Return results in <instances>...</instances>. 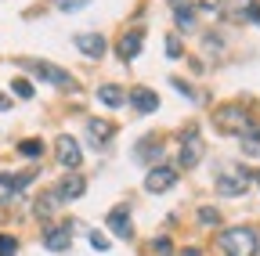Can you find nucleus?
I'll return each instance as SVG.
<instances>
[{
  "label": "nucleus",
  "mask_w": 260,
  "mask_h": 256,
  "mask_svg": "<svg viewBox=\"0 0 260 256\" xmlns=\"http://www.w3.org/2000/svg\"><path fill=\"white\" fill-rule=\"evenodd\" d=\"M256 231L253 228H228L220 235V249L228 256H256Z\"/></svg>",
  "instance_id": "f257e3e1"
},
{
  "label": "nucleus",
  "mask_w": 260,
  "mask_h": 256,
  "mask_svg": "<svg viewBox=\"0 0 260 256\" xmlns=\"http://www.w3.org/2000/svg\"><path fill=\"white\" fill-rule=\"evenodd\" d=\"M213 123L220 126L224 134H242L246 126H249V119H246L242 105H224V108H217V112H213Z\"/></svg>",
  "instance_id": "f03ea898"
},
{
  "label": "nucleus",
  "mask_w": 260,
  "mask_h": 256,
  "mask_svg": "<svg viewBox=\"0 0 260 256\" xmlns=\"http://www.w3.org/2000/svg\"><path fill=\"white\" fill-rule=\"evenodd\" d=\"M199 159H203V137H199V130L191 126V130H184V134H181V152H177V163H181L184 170H191L195 163H199Z\"/></svg>",
  "instance_id": "7ed1b4c3"
},
{
  "label": "nucleus",
  "mask_w": 260,
  "mask_h": 256,
  "mask_svg": "<svg viewBox=\"0 0 260 256\" xmlns=\"http://www.w3.org/2000/svg\"><path fill=\"white\" fill-rule=\"evenodd\" d=\"M177 184V170L174 166H152L148 177H145V188L152 191V195H162V191H170Z\"/></svg>",
  "instance_id": "20e7f679"
},
{
  "label": "nucleus",
  "mask_w": 260,
  "mask_h": 256,
  "mask_svg": "<svg viewBox=\"0 0 260 256\" xmlns=\"http://www.w3.org/2000/svg\"><path fill=\"white\" fill-rule=\"evenodd\" d=\"M54 152H58V163H61L65 170H76V166L83 163V155H80V144H76L69 134H61V137L54 141Z\"/></svg>",
  "instance_id": "39448f33"
},
{
  "label": "nucleus",
  "mask_w": 260,
  "mask_h": 256,
  "mask_svg": "<svg viewBox=\"0 0 260 256\" xmlns=\"http://www.w3.org/2000/svg\"><path fill=\"white\" fill-rule=\"evenodd\" d=\"M29 72H37L40 80H51V83H58V87H65V90H76V80H73L69 72H58V69H51L47 61H29Z\"/></svg>",
  "instance_id": "423d86ee"
},
{
  "label": "nucleus",
  "mask_w": 260,
  "mask_h": 256,
  "mask_svg": "<svg viewBox=\"0 0 260 256\" xmlns=\"http://www.w3.org/2000/svg\"><path fill=\"white\" fill-rule=\"evenodd\" d=\"M217 191L220 195H242L246 191V170H224L220 180H217Z\"/></svg>",
  "instance_id": "0eeeda50"
},
{
  "label": "nucleus",
  "mask_w": 260,
  "mask_h": 256,
  "mask_svg": "<svg viewBox=\"0 0 260 256\" xmlns=\"http://www.w3.org/2000/svg\"><path fill=\"white\" fill-rule=\"evenodd\" d=\"M73 235V224H58V228H47V235H44V245L51 249V252H65L69 249V238Z\"/></svg>",
  "instance_id": "6e6552de"
},
{
  "label": "nucleus",
  "mask_w": 260,
  "mask_h": 256,
  "mask_svg": "<svg viewBox=\"0 0 260 256\" xmlns=\"http://www.w3.org/2000/svg\"><path fill=\"white\" fill-rule=\"evenodd\" d=\"M112 134H116V126H112V123H105V119H90V123H87V141H90V144H98V148L109 144V141H112Z\"/></svg>",
  "instance_id": "1a4fd4ad"
},
{
  "label": "nucleus",
  "mask_w": 260,
  "mask_h": 256,
  "mask_svg": "<svg viewBox=\"0 0 260 256\" xmlns=\"http://www.w3.org/2000/svg\"><path fill=\"white\" fill-rule=\"evenodd\" d=\"M239 144H242V155L260 159V123H249L246 126V130L239 134Z\"/></svg>",
  "instance_id": "9d476101"
},
{
  "label": "nucleus",
  "mask_w": 260,
  "mask_h": 256,
  "mask_svg": "<svg viewBox=\"0 0 260 256\" xmlns=\"http://www.w3.org/2000/svg\"><path fill=\"white\" fill-rule=\"evenodd\" d=\"M126 101L134 105L138 112H155V108H159V98H155V94H152L148 87H138V90H130V94H126Z\"/></svg>",
  "instance_id": "9b49d317"
},
{
  "label": "nucleus",
  "mask_w": 260,
  "mask_h": 256,
  "mask_svg": "<svg viewBox=\"0 0 260 256\" xmlns=\"http://www.w3.org/2000/svg\"><path fill=\"white\" fill-rule=\"evenodd\" d=\"M76 47H80L87 58H102V54H105V40L98 36V33H80V36H76Z\"/></svg>",
  "instance_id": "f8f14e48"
},
{
  "label": "nucleus",
  "mask_w": 260,
  "mask_h": 256,
  "mask_svg": "<svg viewBox=\"0 0 260 256\" xmlns=\"http://www.w3.org/2000/svg\"><path fill=\"white\" fill-rule=\"evenodd\" d=\"M109 228H112L119 238H130V235H134V224H130V213H126V209H112V213H109Z\"/></svg>",
  "instance_id": "ddd939ff"
},
{
  "label": "nucleus",
  "mask_w": 260,
  "mask_h": 256,
  "mask_svg": "<svg viewBox=\"0 0 260 256\" xmlns=\"http://www.w3.org/2000/svg\"><path fill=\"white\" fill-rule=\"evenodd\" d=\"M83 191H87L83 177H76V173H73V177H65V180L58 184V191H54V195H58V199H80Z\"/></svg>",
  "instance_id": "4468645a"
},
{
  "label": "nucleus",
  "mask_w": 260,
  "mask_h": 256,
  "mask_svg": "<svg viewBox=\"0 0 260 256\" xmlns=\"http://www.w3.org/2000/svg\"><path fill=\"white\" fill-rule=\"evenodd\" d=\"M119 58L123 61H130V58H138L141 54V33H126V36H119Z\"/></svg>",
  "instance_id": "2eb2a0df"
},
{
  "label": "nucleus",
  "mask_w": 260,
  "mask_h": 256,
  "mask_svg": "<svg viewBox=\"0 0 260 256\" xmlns=\"http://www.w3.org/2000/svg\"><path fill=\"white\" fill-rule=\"evenodd\" d=\"M98 98H102V105H109V108H119L126 98H123V90L119 87H112V83H105L102 90H98Z\"/></svg>",
  "instance_id": "dca6fc26"
},
{
  "label": "nucleus",
  "mask_w": 260,
  "mask_h": 256,
  "mask_svg": "<svg viewBox=\"0 0 260 256\" xmlns=\"http://www.w3.org/2000/svg\"><path fill=\"white\" fill-rule=\"evenodd\" d=\"M29 180H32V173H0V188H8V191H22Z\"/></svg>",
  "instance_id": "f3484780"
},
{
  "label": "nucleus",
  "mask_w": 260,
  "mask_h": 256,
  "mask_svg": "<svg viewBox=\"0 0 260 256\" xmlns=\"http://www.w3.org/2000/svg\"><path fill=\"white\" fill-rule=\"evenodd\" d=\"M174 18H177V25L191 29V22H195V11H191V4H188V0H174Z\"/></svg>",
  "instance_id": "a211bd4d"
},
{
  "label": "nucleus",
  "mask_w": 260,
  "mask_h": 256,
  "mask_svg": "<svg viewBox=\"0 0 260 256\" xmlns=\"http://www.w3.org/2000/svg\"><path fill=\"white\" fill-rule=\"evenodd\" d=\"M18 155H25V159H40V155H44V141H37V137L22 141V144H18Z\"/></svg>",
  "instance_id": "6ab92c4d"
},
{
  "label": "nucleus",
  "mask_w": 260,
  "mask_h": 256,
  "mask_svg": "<svg viewBox=\"0 0 260 256\" xmlns=\"http://www.w3.org/2000/svg\"><path fill=\"white\" fill-rule=\"evenodd\" d=\"M54 202H58V195H44V199L37 202V216H44V220H47V216L54 213Z\"/></svg>",
  "instance_id": "aec40b11"
},
{
  "label": "nucleus",
  "mask_w": 260,
  "mask_h": 256,
  "mask_svg": "<svg viewBox=\"0 0 260 256\" xmlns=\"http://www.w3.org/2000/svg\"><path fill=\"white\" fill-rule=\"evenodd\" d=\"M18 252V242L11 235H0V256H15Z\"/></svg>",
  "instance_id": "412c9836"
},
{
  "label": "nucleus",
  "mask_w": 260,
  "mask_h": 256,
  "mask_svg": "<svg viewBox=\"0 0 260 256\" xmlns=\"http://www.w3.org/2000/svg\"><path fill=\"white\" fill-rule=\"evenodd\" d=\"M58 4V11H80V8H87L90 0H54Z\"/></svg>",
  "instance_id": "4be33fe9"
},
{
  "label": "nucleus",
  "mask_w": 260,
  "mask_h": 256,
  "mask_svg": "<svg viewBox=\"0 0 260 256\" xmlns=\"http://www.w3.org/2000/svg\"><path fill=\"white\" fill-rule=\"evenodd\" d=\"M11 90L18 94V98H32V83H29V80H15Z\"/></svg>",
  "instance_id": "5701e85b"
},
{
  "label": "nucleus",
  "mask_w": 260,
  "mask_h": 256,
  "mask_svg": "<svg viewBox=\"0 0 260 256\" xmlns=\"http://www.w3.org/2000/svg\"><path fill=\"white\" fill-rule=\"evenodd\" d=\"M174 87L181 90V98H188V101H195V98H199V94H195V90H191V87H188L184 80H174Z\"/></svg>",
  "instance_id": "b1692460"
},
{
  "label": "nucleus",
  "mask_w": 260,
  "mask_h": 256,
  "mask_svg": "<svg viewBox=\"0 0 260 256\" xmlns=\"http://www.w3.org/2000/svg\"><path fill=\"white\" fill-rule=\"evenodd\" d=\"M90 245H94L98 252H105V249H109V238H105V235H98V231H94V235H90Z\"/></svg>",
  "instance_id": "393cba45"
},
{
  "label": "nucleus",
  "mask_w": 260,
  "mask_h": 256,
  "mask_svg": "<svg viewBox=\"0 0 260 256\" xmlns=\"http://www.w3.org/2000/svg\"><path fill=\"white\" fill-rule=\"evenodd\" d=\"M152 249H155L159 256H170V252H174V245H170V238H159V242H155Z\"/></svg>",
  "instance_id": "a878e982"
},
{
  "label": "nucleus",
  "mask_w": 260,
  "mask_h": 256,
  "mask_svg": "<svg viewBox=\"0 0 260 256\" xmlns=\"http://www.w3.org/2000/svg\"><path fill=\"white\" fill-rule=\"evenodd\" d=\"M167 54H170V58H181V40H177V36L167 40Z\"/></svg>",
  "instance_id": "bb28decb"
},
{
  "label": "nucleus",
  "mask_w": 260,
  "mask_h": 256,
  "mask_svg": "<svg viewBox=\"0 0 260 256\" xmlns=\"http://www.w3.org/2000/svg\"><path fill=\"white\" fill-rule=\"evenodd\" d=\"M199 220L203 224H217V209H199Z\"/></svg>",
  "instance_id": "cd10ccee"
},
{
  "label": "nucleus",
  "mask_w": 260,
  "mask_h": 256,
  "mask_svg": "<svg viewBox=\"0 0 260 256\" xmlns=\"http://www.w3.org/2000/svg\"><path fill=\"white\" fill-rule=\"evenodd\" d=\"M4 108H11V101H8V98H0V112H4Z\"/></svg>",
  "instance_id": "c85d7f7f"
},
{
  "label": "nucleus",
  "mask_w": 260,
  "mask_h": 256,
  "mask_svg": "<svg viewBox=\"0 0 260 256\" xmlns=\"http://www.w3.org/2000/svg\"><path fill=\"white\" fill-rule=\"evenodd\" d=\"M256 180H260V173H256Z\"/></svg>",
  "instance_id": "c756f323"
}]
</instances>
